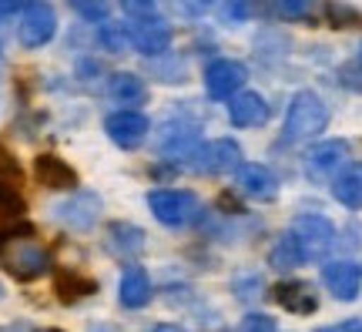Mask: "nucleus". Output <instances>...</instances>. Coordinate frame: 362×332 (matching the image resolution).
Wrapping results in <instances>:
<instances>
[{"instance_id": "obj_1", "label": "nucleus", "mask_w": 362, "mask_h": 332, "mask_svg": "<svg viewBox=\"0 0 362 332\" xmlns=\"http://www.w3.org/2000/svg\"><path fill=\"white\" fill-rule=\"evenodd\" d=\"M329 125V108L315 91H298L296 98L288 101L285 111V128H282V141L298 144V141H312L319 138Z\"/></svg>"}, {"instance_id": "obj_2", "label": "nucleus", "mask_w": 362, "mask_h": 332, "mask_svg": "<svg viewBox=\"0 0 362 332\" xmlns=\"http://www.w3.org/2000/svg\"><path fill=\"white\" fill-rule=\"evenodd\" d=\"M0 265L17 282H34L51 268V262H47V252L40 245L17 239V235H11V229H4L0 231Z\"/></svg>"}, {"instance_id": "obj_3", "label": "nucleus", "mask_w": 362, "mask_h": 332, "mask_svg": "<svg viewBox=\"0 0 362 332\" xmlns=\"http://www.w3.org/2000/svg\"><path fill=\"white\" fill-rule=\"evenodd\" d=\"M148 208L161 225L171 229H185L202 218V202L194 192H178V188H158L148 195Z\"/></svg>"}, {"instance_id": "obj_4", "label": "nucleus", "mask_w": 362, "mask_h": 332, "mask_svg": "<svg viewBox=\"0 0 362 332\" xmlns=\"http://www.w3.org/2000/svg\"><path fill=\"white\" fill-rule=\"evenodd\" d=\"M57 34V13L47 0H27L21 11V24H17V40L27 51H37L44 44H51Z\"/></svg>"}, {"instance_id": "obj_5", "label": "nucleus", "mask_w": 362, "mask_h": 332, "mask_svg": "<svg viewBox=\"0 0 362 332\" xmlns=\"http://www.w3.org/2000/svg\"><path fill=\"white\" fill-rule=\"evenodd\" d=\"M288 231L296 235L298 248H302V256L305 262H315V258H322L332 245H336V225L329 222L325 215H296L292 218V225Z\"/></svg>"}, {"instance_id": "obj_6", "label": "nucleus", "mask_w": 362, "mask_h": 332, "mask_svg": "<svg viewBox=\"0 0 362 332\" xmlns=\"http://www.w3.org/2000/svg\"><path fill=\"white\" fill-rule=\"evenodd\" d=\"M242 165V148L232 138H218L198 144V151L192 154V168L198 175H228Z\"/></svg>"}, {"instance_id": "obj_7", "label": "nucleus", "mask_w": 362, "mask_h": 332, "mask_svg": "<svg viewBox=\"0 0 362 332\" xmlns=\"http://www.w3.org/2000/svg\"><path fill=\"white\" fill-rule=\"evenodd\" d=\"M104 131H107V138L115 141L117 148H124V151H134V148H141L144 138H148V131H151V121L141 115V111H134V108H124V111H117L104 121Z\"/></svg>"}, {"instance_id": "obj_8", "label": "nucleus", "mask_w": 362, "mask_h": 332, "mask_svg": "<svg viewBox=\"0 0 362 332\" xmlns=\"http://www.w3.org/2000/svg\"><path fill=\"white\" fill-rule=\"evenodd\" d=\"M128 27V38L134 51L148 54V57H158L171 47V27L161 21V17H134Z\"/></svg>"}, {"instance_id": "obj_9", "label": "nucleus", "mask_w": 362, "mask_h": 332, "mask_svg": "<svg viewBox=\"0 0 362 332\" xmlns=\"http://www.w3.org/2000/svg\"><path fill=\"white\" fill-rule=\"evenodd\" d=\"M346 158H349V141H322V144H315L309 154H305V175L312 181H325V178H336L342 165H346Z\"/></svg>"}, {"instance_id": "obj_10", "label": "nucleus", "mask_w": 362, "mask_h": 332, "mask_svg": "<svg viewBox=\"0 0 362 332\" xmlns=\"http://www.w3.org/2000/svg\"><path fill=\"white\" fill-rule=\"evenodd\" d=\"M245 81H248L245 64L242 61H228V57L211 61L205 71V91H208V98H215V101L235 98V91L242 88Z\"/></svg>"}, {"instance_id": "obj_11", "label": "nucleus", "mask_w": 362, "mask_h": 332, "mask_svg": "<svg viewBox=\"0 0 362 332\" xmlns=\"http://www.w3.org/2000/svg\"><path fill=\"white\" fill-rule=\"evenodd\" d=\"M98 212H101V202L90 192H74V198L54 205V218L64 222L67 229H74V231H88L98 222Z\"/></svg>"}, {"instance_id": "obj_12", "label": "nucleus", "mask_w": 362, "mask_h": 332, "mask_svg": "<svg viewBox=\"0 0 362 332\" xmlns=\"http://www.w3.org/2000/svg\"><path fill=\"white\" fill-rule=\"evenodd\" d=\"M235 185H238V192L255 198V202H275L279 198V178L265 165H238L235 168Z\"/></svg>"}, {"instance_id": "obj_13", "label": "nucleus", "mask_w": 362, "mask_h": 332, "mask_svg": "<svg viewBox=\"0 0 362 332\" xmlns=\"http://www.w3.org/2000/svg\"><path fill=\"white\" fill-rule=\"evenodd\" d=\"M322 282L339 302H352V299H359L362 268L356 265V262H329V265L322 268Z\"/></svg>"}, {"instance_id": "obj_14", "label": "nucleus", "mask_w": 362, "mask_h": 332, "mask_svg": "<svg viewBox=\"0 0 362 332\" xmlns=\"http://www.w3.org/2000/svg\"><path fill=\"white\" fill-rule=\"evenodd\" d=\"M228 118H232L235 128H262L269 121V104L255 91H242L228 104Z\"/></svg>"}, {"instance_id": "obj_15", "label": "nucleus", "mask_w": 362, "mask_h": 332, "mask_svg": "<svg viewBox=\"0 0 362 332\" xmlns=\"http://www.w3.org/2000/svg\"><path fill=\"white\" fill-rule=\"evenodd\" d=\"M34 175L44 188H78V171L57 154H37Z\"/></svg>"}, {"instance_id": "obj_16", "label": "nucleus", "mask_w": 362, "mask_h": 332, "mask_svg": "<svg viewBox=\"0 0 362 332\" xmlns=\"http://www.w3.org/2000/svg\"><path fill=\"white\" fill-rule=\"evenodd\" d=\"M272 295H275L279 306L296 312V316H312L319 309V299L312 292V285H305V282H279Z\"/></svg>"}, {"instance_id": "obj_17", "label": "nucleus", "mask_w": 362, "mask_h": 332, "mask_svg": "<svg viewBox=\"0 0 362 332\" xmlns=\"http://www.w3.org/2000/svg\"><path fill=\"white\" fill-rule=\"evenodd\" d=\"M332 195H336L339 205L359 212L362 208V161H349V165L332 178Z\"/></svg>"}, {"instance_id": "obj_18", "label": "nucleus", "mask_w": 362, "mask_h": 332, "mask_svg": "<svg viewBox=\"0 0 362 332\" xmlns=\"http://www.w3.org/2000/svg\"><path fill=\"white\" fill-rule=\"evenodd\" d=\"M121 306L124 309H141L151 302V279L141 265H128L121 275Z\"/></svg>"}, {"instance_id": "obj_19", "label": "nucleus", "mask_w": 362, "mask_h": 332, "mask_svg": "<svg viewBox=\"0 0 362 332\" xmlns=\"http://www.w3.org/2000/svg\"><path fill=\"white\" fill-rule=\"evenodd\" d=\"M107 91H111V98H115L117 104H128V108H138V104L148 101V84H144V77L131 74V71H117V74H111Z\"/></svg>"}, {"instance_id": "obj_20", "label": "nucleus", "mask_w": 362, "mask_h": 332, "mask_svg": "<svg viewBox=\"0 0 362 332\" xmlns=\"http://www.w3.org/2000/svg\"><path fill=\"white\" fill-rule=\"evenodd\" d=\"M107 248L117 252L121 258H134L144 252V231L138 225H128V222H115L107 229Z\"/></svg>"}, {"instance_id": "obj_21", "label": "nucleus", "mask_w": 362, "mask_h": 332, "mask_svg": "<svg viewBox=\"0 0 362 332\" xmlns=\"http://www.w3.org/2000/svg\"><path fill=\"white\" fill-rule=\"evenodd\" d=\"M302 262H305V256H302V248H298L296 235H292V231H285L282 239L272 245L269 265H272V268H279V272H288V268H298Z\"/></svg>"}, {"instance_id": "obj_22", "label": "nucleus", "mask_w": 362, "mask_h": 332, "mask_svg": "<svg viewBox=\"0 0 362 332\" xmlns=\"http://www.w3.org/2000/svg\"><path fill=\"white\" fill-rule=\"evenodd\" d=\"M54 289L61 295V302H74V299H84V295L98 292V282L84 279L78 272H57L54 275Z\"/></svg>"}, {"instance_id": "obj_23", "label": "nucleus", "mask_w": 362, "mask_h": 332, "mask_svg": "<svg viewBox=\"0 0 362 332\" xmlns=\"http://www.w3.org/2000/svg\"><path fill=\"white\" fill-rule=\"evenodd\" d=\"M161 151L168 158H192L198 151V128H168L161 138Z\"/></svg>"}, {"instance_id": "obj_24", "label": "nucleus", "mask_w": 362, "mask_h": 332, "mask_svg": "<svg viewBox=\"0 0 362 332\" xmlns=\"http://www.w3.org/2000/svg\"><path fill=\"white\" fill-rule=\"evenodd\" d=\"M24 218V198L17 195V188L0 185V231L11 229V222Z\"/></svg>"}, {"instance_id": "obj_25", "label": "nucleus", "mask_w": 362, "mask_h": 332, "mask_svg": "<svg viewBox=\"0 0 362 332\" xmlns=\"http://www.w3.org/2000/svg\"><path fill=\"white\" fill-rule=\"evenodd\" d=\"M98 40H101L104 51H111V54H124L131 47L128 27H124V24H104L101 34H98Z\"/></svg>"}, {"instance_id": "obj_26", "label": "nucleus", "mask_w": 362, "mask_h": 332, "mask_svg": "<svg viewBox=\"0 0 362 332\" xmlns=\"http://www.w3.org/2000/svg\"><path fill=\"white\" fill-rule=\"evenodd\" d=\"M0 185H11V188H21V185H24V171H21L17 158H13L4 144H0Z\"/></svg>"}, {"instance_id": "obj_27", "label": "nucleus", "mask_w": 362, "mask_h": 332, "mask_svg": "<svg viewBox=\"0 0 362 332\" xmlns=\"http://www.w3.org/2000/svg\"><path fill=\"white\" fill-rule=\"evenodd\" d=\"M325 13H329V24L332 27H362V13L346 7V4H329Z\"/></svg>"}, {"instance_id": "obj_28", "label": "nucleus", "mask_w": 362, "mask_h": 332, "mask_svg": "<svg viewBox=\"0 0 362 332\" xmlns=\"http://www.w3.org/2000/svg\"><path fill=\"white\" fill-rule=\"evenodd\" d=\"M84 21H104L111 13V0H67Z\"/></svg>"}, {"instance_id": "obj_29", "label": "nucleus", "mask_w": 362, "mask_h": 332, "mask_svg": "<svg viewBox=\"0 0 362 332\" xmlns=\"http://www.w3.org/2000/svg\"><path fill=\"white\" fill-rule=\"evenodd\" d=\"M121 7L131 17H158V13L165 11V0H121Z\"/></svg>"}, {"instance_id": "obj_30", "label": "nucleus", "mask_w": 362, "mask_h": 332, "mask_svg": "<svg viewBox=\"0 0 362 332\" xmlns=\"http://www.w3.org/2000/svg\"><path fill=\"white\" fill-rule=\"evenodd\" d=\"M312 7H315V0H279V11H282L285 17H292V21L309 17Z\"/></svg>"}, {"instance_id": "obj_31", "label": "nucleus", "mask_w": 362, "mask_h": 332, "mask_svg": "<svg viewBox=\"0 0 362 332\" xmlns=\"http://www.w3.org/2000/svg\"><path fill=\"white\" fill-rule=\"evenodd\" d=\"M242 332H275V319L262 316V312H252L242 319Z\"/></svg>"}, {"instance_id": "obj_32", "label": "nucleus", "mask_w": 362, "mask_h": 332, "mask_svg": "<svg viewBox=\"0 0 362 332\" xmlns=\"http://www.w3.org/2000/svg\"><path fill=\"white\" fill-rule=\"evenodd\" d=\"M319 332H362V319H346V322H336V326H322Z\"/></svg>"}, {"instance_id": "obj_33", "label": "nucleus", "mask_w": 362, "mask_h": 332, "mask_svg": "<svg viewBox=\"0 0 362 332\" xmlns=\"http://www.w3.org/2000/svg\"><path fill=\"white\" fill-rule=\"evenodd\" d=\"M151 332H188L185 326H175V322H161V326H155Z\"/></svg>"}, {"instance_id": "obj_34", "label": "nucleus", "mask_w": 362, "mask_h": 332, "mask_svg": "<svg viewBox=\"0 0 362 332\" xmlns=\"http://www.w3.org/2000/svg\"><path fill=\"white\" fill-rule=\"evenodd\" d=\"M17 7H21V0H0V13H4V17H7V13H13Z\"/></svg>"}, {"instance_id": "obj_35", "label": "nucleus", "mask_w": 362, "mask_h": 332, "mask_svg": "<svg viewBox=\"0 0 362 332\" xmlns=\"http://www.w3.org/2000/svg\"><path fill=\"white\" fill-rule=\"evenodd\" d=\"M4 40H7V24H4V13H0V51H4Z\"/></svg>"}, {"instance_id": "obj_36", "label": "nucleus", "mask_w": 362, "mask_h": 332, "mask_svg": "<svg viewBox=\"0 0 362 332\" xmlns=\"http://www.w3.org/2000/svg\"><path fill=\"white\" fill-rule=\"evenodd\" d=\"M359 67H362V44H359Z\"/></svg>"}, {"instance_id": "obj_37", "label": "nucleus", "mask_w": 362, "mask_h": 332, "mask_svg": "<svg viewBox=\"0 0 362 332\" xmlns=\"http://www.w3.org/2000/svg\"><path fill=\"white\" fill-rule=\"evenodd\" d=\"M51 332H61V329H51Z\"/></svg>"}, {"instance_id": "obj_38", "label": "nucleus", "mask_w": 362, "mask_h": 332, "mask_svg": "<svg viewBox=\"0 0 362 332\" xmlns=\"http://www.w3.org/2000/svg\"><path fill=\"white\" fill-rule=\"evenodd\" d=\"M24 332H27V329H24Z\"/></svg>"}]
</instances>
